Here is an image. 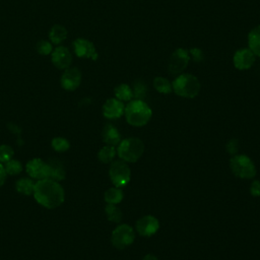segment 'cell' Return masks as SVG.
Returning a JSON list of instances; mask_svg holds the SVG:
<instances>
[{"instance_id": "1", "label": "cell", "mask_w": 260, "mask_h": 260, "mask_svg": "<svg viewBox=\"0 0 260 260\" xmlns=\"http://www.w3.org/2000/svg\"><path fill=\"white\" fill-rule=\"evenodd\" d=\"M32 195L40 205L48 209L60 206L65 199L63 187L59 182L52 179H43L36 182Z\"/></svg>"}, {"instance_id": "2", "label": "cell", "mask_w": 260, "mask_h": 260, "mask_svg": "<svg viewBox=\"0 0 260 260\" xmlns=\"http://www.w3.org/2000/svg\"><path fill=\"white\" fill-rule=\"evenodd\" d=\"M124 116L129 125L142 127L149 122L152 116V111L143 100L134 99L128 102L125 106Z\"/></svg>"}, {"instance_id": "3", "label": "cell", "mask_w": 260, "mask_h": 260, "mask_svg": "<svg viewBox=\"0 0 260 260\" xmlns=\"http://www.w3.org/2000/svg\"><path fill=\"white\" fill-rule=\"evenodd\" d=\"M173 91L185 99H193L200 92L201 84L199 79L190 73H181L172 82Z\"/></svg>"}, {"instance_id": "4", "label": "cell", "mask_w": 260, "mask_h": 260, "mask_svg": "<svg viewBox=\"0 0 260 260\" xmlns=\"http://www.w3.org/2000/svg\"><path fill=\"white\" fill-rule=\"evenodd\" d=\"M116 149L120 159L126 162H136L144 152V144L137 137H129L121 140Z\"/></svg>"}, {"instance_id": "5", "label": "cell", "mask_w": 260, "mask_h": 260, "mask_svg": "<svg viewBox=\"0 0 260 260\" xmlns=\"http://www.w3.org/2000/svg\"><path fill=\"white\" fill-rule=\"evenodd\" d=\"M233 174L241 179H252L256 175V167L246 154H235L230 160Z\"/></svg>"}, {"instance_id": "6", "label": "cell", "mask_w": 260, "mask_h": 260, "mask_svg": "<svg viewBox=\"0 0 260 260\" xmlns=\"http://www.w3.org/2000/svg\"><path fill=\"white\" fill-rule=\"evenodd\" d=\"M109 176L115 187L122 188L130 182L131 170L126 161L122 159L115 160L110 166Z\"/></svg>"}, {"instance_id": "7", "label": "cell", "mask_w": 260, "mask_h": 260, "mask_svg": "<svg viewBox=\"0 0 260 260\" xmlns=\"http://www.w3.org/2000/svg\"><path fill=\"white\" fill-rule=\"evenodd\" d=\"M135 239L134 230L131 225L122 223L117 225L111 235L112 245L119 250H123L130 246Z\"/></svg>"}, {"instance_id": "8", "label": "cell", "mask_w": 260, "mask_h": 260, "mask_svg": "<svg viewBox=\"0 0 260 260\" xmlns=\"http://www.w3.org/2000/svg\"><path fill=\"white\" fill-rule=\"evenodd\" d=\"M190 61L189 51L184 48H177L168 60V70L171 74L179 75L184 72Z\"/></svg>"}, {"instance_id": "9", "label": "cell", "mask_w": 260, "mask_h": 260, "mask_svg": "<svg viewBox=\"0 0 260 260\" xmlns=\"http://www.w3.org/2000/svg\"><path fill=\"white\" fill-rule=\"evenodd\" d=\"M26 174L34 180L49 179V166L48 162L41 158H32L25 165Z\"/></svg>"}, {"instance_id": "10", "label": "cell", "mask_w": 260, "mask_h": 260, "mask_svg": "<svg viewBox=\"0 0 260 260\" xmlns=\"http://www.w3.org/2000/svg\"><path fill=\"white\" fill-rule=\"evenodd\" d=\"M73 50L75 55L79 58L96 60L99 56L93 43L83 38H78L73 42Z\"/></svg>"}, {"instance_id": "11", "label": "cell", "mask_w": 260, "mask_h": 260, "mask_svg": "<svg viewBox=\"0 0 260 260\" xmlns=\"http://www.w3.org/2000/svg\"><path fill=\"white\" fill-rule=\"evenodd\" d=\"M136 232L142 237H151L159 229V221L153 215H144L136 221Z\"/></svg>"}, {"instance_id": "12", "label": "cell", "mask_w": 260, "mask_h": 260, "mask_svg": "<svg viewBox=\"0 0 260 260\" xmlns=\"http://www.w3.org/2000/svg\"><path fill=\"white\" fill-rule=\"evenodd\" d=\"M51 60L55 67L58 69H67L71 67L72 64V54L68 48L64 46H59L53 50L51 53Z\"/></svg>"}, {"instance_id": "13", "label": "cell", "mask_w": 260, "mask_h": 260, "mask_svg": "<svg viewBox=\"0 0 260 260\" xmlns=\"http://www.w3.org/2000/svg\"><path fill=\"white\" fill-rule=\"evenodd\" d=\"M255 59L256 56L249 48H241L235 52L233 63L238 70H247L253 66Z\"/></svg>"}, {"instance_id": "14", "label": "cell", "mask_w": 260, "mask_h": 260, "mask_svg": "<svg viewBox=\"0 0 260 260\" xmlns=\"http://www.w3.org/2000/svg\"><path fill=\"white\" fill-rule=\"evenodd\" d=\"M61 86L68 91L75 90L81 83V72L75 67L65 69L60 78Z\"/></svg>"}, {"instance_id": "15", "label": "cell", "mask_w": 260, "mask_h": 260, "mask_svg": "<svg viewBox=\"0 0 260 260\" xmlns=\"http://www.w3.org/2000/svg\"><path fill=\"white\" fill-rule=\"evenodd\" d=\"M125 105L123 102L116 98L108 99L103 106V115L105 118L114 120L122 117L124 115Z\"/></svg>"}, {"instance_id": "16", "label": "cell", "mask_w": 260, "mask_h": 260, "mask_svg": "<svg viewBox=\"0 0 260 260\" xmlns=\"http://www.w3.org/2000/svg\"><path fill=\"white\" fill-rule=\"evenodd\" d=\"M102 138L103 141L107 145H112V146H118V144L121 141V135L118 129L113 126L112 124H107L103 131H102Z\"/></svg>"}, {"instance_id": "17", "label": "cell", "mask_w": 260, "mask_h": 260, "mask_svg": "<svg viewBox=\"0 0 260 260\" xmlns=\"http://www.w3.org/2000/svg\"><path fill=\"white\" fill-rule=\"evenodd\" d=\"M49 166V179L60 182L65 179L66 171L64 165L57 158H50L48 161Z\"/></svg>"}, {"instance_id": "18", "label": "cell", "mask_w": 260, "mask_h": 260, "mask_svg": "<svg viewBox=\"0 0 260 260\" xmlns=\"http://www.w3.org/2000/svg\"><path fill=\"white\" fill-rule=\"evenodd\" d=\"M248 48L255 56L260 57V24L253 27L248 34Z\"/></svg>"}, {"instance_id": "19", "label": "cell", "mask_w": 260, "mask_h": 260, "mask_svg": "<svg viewBox=\"0 0 260 260\" xmlns=\"http://www.w3.org/2000/svg\"><path fill=\"white\" fill-rule=\"evenodd\" d=\"M67 29L61 24H54L49 31V40L52 44L59 45L67 39Z\"/></svg>"}, {"instance_id": "20", "label": "cell", "mask_w": 260, "mask_h": 260, "mask_svg": "<svg viewBox=\"0 0 260 260\" xmlns=\"http://www.w3.org/2000/svg\"><path fill=\"white\" fill-rule=\"evenodd\" d=\"M115 98L118 99L121 102H130L133 100V91L132 87L129 84L126 83H120L118 84L114 89Z\"/></svg>"}, {"instance_id": "21", "label": "cell", "mask_w": 260, "mask_h": 260, "mask_svg": "<svg viewBox=\"0 0 260 260\" xmlns=\"http://www.w3.org/2000/svg\"><path fill=\"white\" fill-rule=\"evenodd\" d=\"M35 182L31 178H21L15 183V189L22 195H32L35 189Z\"/></svg>"}, {"instance_id": "22", "label": "cell", "mask_w": 260, "mask_h": 260, "mask_svg": "<svg viewBox=\"0 0 260 260\" xmlns=\"http://www.w3.org/2000/svg\"><path fill=\"white\" fill-rule=\"evenodd\" d=\"M123 197H124V193L121 190V188H118L115 186L112 188H109L104 195V198L107 204H116V205L123 200Z\"/></svg>"}, {"instance_id": "23", "label": "cell", "mask_w": 260, "mask_h": 260, "mask_svg": "<svg viewBox=\"0 0 260 260\" xmlns=\"http://www.w3.org/2000/svg\"><path fill=\"white\" fill-rule=\"evenodd\" d=\"M117 154V149L115 146L112 145H105L100 149L98 152V158L103 164H110L114 160Z\"/></svg>"}, {"instance_id": "24", "label": "cell", "mask_w": 260, "mask_h": 260, "mask_svg": "<svg viewBox=\"0 0 260 260\" xmlns=\"http://www.w3.org/2000/svg\"><path fill=\"white\" fill-rule=\"evenodd\" d=\"M153 87L156 91L164 93V94H168L173 91L172 82H170L169 79H167L166 77H162V76H156L153 79Z\"/></svg>"}, {"instance_id": "25", "label": "cell", "mask_w": 260, "mask_h": 260, "mask_svg": "<svg viewBox=\"0 0 260 260\" xmlns=\"http://www.w3.org/2000/svg\"><path fill=\"white\" fill-rule=\"evenodd\" d=\"M107 218L115 223H119L122 220V211L116 204H107L105 208Z\"/></svg>"}, {"instance_id": "26", "label": "cell", "mask_w": 260, "mask_h": 260, "mask_svg": "<svg viewBox=\"0 0 260 260\" xmlns=\"http://www.w3.org/2000/svg\"><path fill=\"white\" fill-rule=\"evenodd\" d=\"M4 169L7 175L9 176H15L22 172V165L19 160L11 158L7 162L4 164Z\"/></svg>"}, {"instance_id": "27", "label": "cell", "mask_w": 260, "mask_h": 260, "mask_svg": "<svg viewBox=\"0 0 260 260\" xmlns=\"http://www.w3.org/2000/svg\"><path fill=\"white\" fill-rule=\"evenodd\" d=\"M132 91H133V96L136 100H143L147 93V86L143 81L136 80L133 82Z\"/></svg>"}, {"instance_id": "28", "label": "cell", "mask_w": 260, "mask_h": 260, "mask_svg": "<svg viewBox=\"0 0 260 260\" xmlns=\"http://www.w3.org/2000/svg\"><path fill=\"white\" fill-rule=\"evenodd\" d=\"M52 148L57 152H65L69 149L70 143L64 137H55L51 141Z\"/></svg>"}, {"instance_id": "29", "label": "cell", "mask_w": 260, "mask_h": 260, "mask_svg": "<svg viewBox=\"0 0 260 260\" xmlns=\"http://www.w3.org/2000/svg\"><path fill=\"white\" fill-rule=\"evenodd\" d=\"M36 50H37L38 54L43 55V56H47V55L51 54L54 49H53V46H52L51 42L46 41V40H42V41H39L37 43Z\"/></svg>"}, {"instance_id": "30", "label": "cell", "mask_w": 260, "mask_h": 260, "mask_svg": "<svg viewBox=\"0 0 260 260\" xmlns=\"http://www.w3.org/2000/svg\"><path fill=\"white\" fill-rule=\"evenodd\" d=\"M14 150L10 145H0V164H5L13 157Z\"/></svg>"}, {"instance_id": "31", "label": "cell", "mask_w": 260, "mask_h": 260, "mask_svg": "<svg viewBox=\"0 0 260 260\" xmlns=\"http://www.w3.org/2000/svg\"><path fill=\"white\" fill-rule=\"evenodd\" d=\"M189 55H190V59H192L194 62L200 63L204 60V53L200 48H196L193 47L189 50Z\"/></svg>"}, {"instance_id": "32", "label": "cell", "mask_w": 260, "mask_h": 260, "mask_svg": "<svg viewBox=\"0 0 260 260\" xmlns=\"http://www.w3.org/2000/svg\"><path fill=\"white\" fill-rule=\"evenodd\" d=\"M239 149V141L238 139H231L228 143H226V150L231 155H235L237 154Z\"/></svg>"}, {"instance_id": "33", "label": "cell", "mask_w": 260, "mask_h": 260, "mask_svg": "<svg viewBox=\"0 0 260 260\" xmlns=\"http://www.w3.org/2000/svg\"><path fill=\"white\" fill-rule=\"evenodd\" d=\"M250 193L253 197H259L260 196V181L254 180L250 185Z\"/></svg>"}, {"instance_id": "34", "label": "cell", "mask_w": 260, "mask_h": 260, "mask_svg": "<svg viewBox=\"0 0 260 260\" xmlns=\"http://www.w3.org/2000/svg\"><path fill=\"white\" fill-rule=\"evenodd\" d=\"M6 177H7V174H6V172H5L4 166H3L2 164H0V187L3 186V184L5 183Z\"/></svg>"}, {"instance_id": "35", "label": "cell", "mask_w": 260, "mask_h": 260, "mask_svg": "<svg viewBox=\"0 0 260 260\" xmlns=\"http://www.w3.org/2000/svg\"><path fill=\"white\" fill-rule=\"evenodd\" d=\"M142 260H158V258L153 254H147L142 258Z\"/></svg>"}]
</instances>
